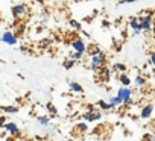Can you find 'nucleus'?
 Wrapping results in <instances>:
<instances>
[{"instance_id":"f257e3e1","label":"nucleus","mask_w":155,"mask_h":141,"mask_svg":"<svg viewBox=\"0 0 155 141\" xmlns=\"http://www.w3.org/2000/svg\"><path fill=\"white\" fill-rule=\"evenodd\" d=\"M104 117V112L102 109H99V106H94V105H88L87 106V111L82 114V120L90 123V121H101Z\"/></svg>"},{"instance_id":"f03ea898","label":"nucleus","mask_w":155,"mask_h":141,"mask_svg":"<svg viewBox=\"0 0 155 141\" xmlns=\"http://www.w3.org/2000/svg\"><path fill=\"white\" fill-rule=\"evenodd\" d=\"M11 14L15 20H21L29 15V5L28 3H17L11 8Z\"/></svg>"},{"instance_id":"7ed1b4c3","label":"nucleus","mask_w":155,"mask_h":141,"mask_svg":"<svg viewBox=\"0 0 155 141\" xmlns=\"http://www.w3.org/2000/svg\"><path fill=\"white\" fill-rule=\"evenodd\" d=\"M104 65H107V55L104 52L91 56V64H90V70H91V72H99Z\"/></svg>"},{"instance_id":"20e7f679","label":"nucleus","mask_w":155,"mask_h":141,"mask_svg":"<svg viewBox=\"0 0 155 141\" xmlns=\"http://www.w3.org/2000/svg\"><path fill=\"white\" fill-rule=\"evenodd\" d=\"M132 90L129 88V87H120L119 90H117V97L120 99V102H122V105H126L131 99H132Z\"/></svg>"},{"instance_id":"39448f33","label":"nucleus","mask_w":155,"mask_h":141,"mask_svg":"<svg viewBox=\"0 0 155 141\" xmlns=\"http://www.w3.org/2000/svg\"><path fill=\"white\" fill-rule=\"evenodd\" d=\"M2 43L3 44H8V46H17L18 44V35L15 32H11V30H5L2 34Z\"/></svg>"},{"instance_id":"423d86ee","label":"nucleus","mask_w":155,"mask_h":141,"mask_svg":"<svg viewBox=\"0 0 155 141\" xmlns=\"http://www.w3.org/2000/svg\"><path fill=\"white\" fill-rule=\"evenodd\" d=\"M128 24H129V29H131V35L132 37H137V35H140L143 32L141 23H140V17H131L129 21H128Z\"/></svg>"},{"instance_id":"0eeeda50","label":"nucleus","mask_w":155,"mask_h":141,"mask_svg":"<svg viewBox=\"0 0 155 141\" xmlns=\"http://www.w3.org/2000/svg\"><path fill=\"white\" fill-rule=\"evenodd\" d=\"M140 23H141V29L143 32H152L153 30V15H143L140 17Z\"/></svg>"},{"instance_id":"6e6552de","label":"nucleus","mask_w":155,"mask_h":141,"mask_svg":"<svg viewBox=\"0 0 155 141\" xmlns=\"http://www.w3.org/2000/svg\"><path fill=\"white\" fill-rule=\"evenodd\" d=\"M70 46H71L73 52H79V53H85V52L88 50L87 44H85V43H84V41H82L81 38H74V40H71Z\"/></svg>"},{"instance_id":"1a4fd4ad","label":"nucleus","mask_w":155,"mask_h":141,"mask_svg":"<svg viewBox=\"0 0 155 141\" xmlns=\"http://www.w3.org/2000/svg\"><path fill=\"white\" fill-rule=\"evenodd\" d=\"M97 76H99L101 82H110V79L113 76V68H110L108 65H104L97 72Z\"/></svg>"},{"instance_id":"9d476101","label":"nucleus","mask_w":155,"mask_h":141,"mask_svg":"<svg viewBox=\"0 0 155 141\" xmlns=\"http://www.w3.org/2000/svg\"><path fill=\"white\" fill-rule=\"evenodd\" d=\"M152 114H153V105L152 103H146L141 108V111H140V118L141 120H149L152 117Z\"/></svg>"},{"instance_id":"9b49d317","label":"nucleus","mask_w":155,"mask_h":141,"mask_svg":"<svg viewBox=\"0 0 155 141\" xmlns=\"http://www.w3.org/2000/svg\"><path fill=\"white\" fill-rule=\"evenodd\" d=\"M3 130H6L11 136H18V135H20V129H18V126H17L15 123H12V121L6 123V126L3 127Z\"/></svg>"},{"instance_id":"f8f14e48","label":"nucleus","mask_w":155,"mask_h":141,"mask_svg":"<svg viewBox=\"0 0 155 141\" xmlns=\"http://www.w3.org/2000/svg\"><path fill=\"white\" fill-rule=\"evenodd\" d=\"M68 87H70V90H71L73 93H76V94H82V93H84L82 85L78 84L76 81H68Z\"/></svg>"},{"instance_id":"ddd939ff","label":"nucleus","mask_w":155,"mask_h":141,"mask_svg":"<svg viewBox=\"0 0 155 141\" xmlns=\"http://www.w3.org/2000/svg\"><path fill=\"white\" fill-rule=\"evenodd\" d=\"M132 82H134V87H135V88H144V87L147 85L146 78H144V76H141V75L135 76V79H134Z\"/></svg>"},{"instance_id":"4468645a","label":"nucleus","mask_w":155,"mask_h":141,"mask_svg":"<svg viewBox=\"0 0 155 141\" xmlns=\"http://www.w3.org/2000/svg\"><path fill=\"white\" fill-rule=\"evenodd\" d=\"M96 105L99 106V109H102V111H105V112L114 111V109L111 108V105L108 103V100H97V103H96Z\"/></svg>"},{"instance_id":"2eb2a0df","label":"nucleus","mask_w":155,"mask_h":141,"mask_svg":"<svg viewBox=\"0 0 155 141\" xmlns=\"http://www.w3.org/2000/svg\"><path fill=\"white\" fill-rule=\"evenodd\" d=\"M37 123L40 126H43V127H47L50 124V117L49 115H38L37 117Z\"/></svg>"},{"instance_id":"dca6fc26","label":"nucleus","mask_w":155,"mask_h":141,"mask_svg":"<svg viewBox=\"0 0 155 141\" xmlns=\"http://www.w3.org/2000/svg\"><path fill=\"white\" fill-rule=\"evenodd\" d=\"M87 130H88V124H87V121H84V123H78L76 126H74V132H78V133H87Z\"/></svg>"},{"instance_id":"f3484780","label":"nucleus","mask_w":155,"mask_h":141,"mask_svg":"<svg viewBox=\"0 0 155 141\" xmlns=\"http://www.w3.org/2000/svg\"><path fill=\"white\" fill-rule=\"evenodd\" d=\"M2 111H3V114H17L18 112V108L15 105H3L2 106Z\"/></svg>"},{"instance_id":"a211bd4d","label":"nucleus","mask_w":155,"mask_h":141,"mask_svg":"<svg viewBox=\"0 0 155 141\" xmlns=\"http://www.w3.org/2000/svg\"><path fill=\"white\" fill-rule=\"evenodd\" d=\"M119 82L122 84V87H129V84H131L132 81L129 79V76H128L126 73H122V75H119Z\"/></svg>"},{"instance_id":"6ab92c4d","label":"nucleus","mask_w":155,"mask_h":141,"mask_svg":"<svg viewBox=\"0 0 155 141\" xmlns=\"http://www.w3.org/2000/svg\"><path fill=\"white\" fill-rule=\"evenodd\" d=\"M108 103L111 105V108H113V109H116V108H119V106L122 105V102H120V99H119L117 96H110Z\"/></svg>"},{"instance_id":"aec40b11","label":"nucleus","mask_w":155,"mask_h":141,"mask_svg":"<svg viewBox=\"0 0 155 141\" xmlns=\"http://www.w3.org/2000/svg\"><path fill=\"white\" fill-rule=\"evenodd\" d=\"M68 26L73 29V30H78V32H81L82 30V24L79 23V21H78V20H68Z\"/></svg>"},{"instance_id":"412c9836","label":"nucleus","mask_w":155,"mask_h":141,"mask_svg":"<svg viewBox=\"0 0 155 141\" xmlns=\"http://www.w3.org/2000/svg\"><path fill=\"white\" fill-rule=\"evenodd\" d=\"M113 72L122 75V73L126 72V65H125V64H114V65H113Z\"/></svg>"},{"instance_id":"4be33fe9","label":"nucleus","mask_w":155,"mask_h":141,"mask_svg":"<svg viewBox=\"0 0 155 141\" xmlns=\"http://www.w3.org/2000/svg\"><path fill=\"white\" fill-rule=\"evenodd\" d=\"M74 59H71V58H68V59H64V62H62V67L65 68V70H70V68H73V65H74Z\"/></svg>"},{"instance_id":"5701e85b","label":"nucleus","mask_w":155,"mask_h":141,"mask_svg":"<svg viewBox=\"0 0 155 141\" xmlns=\"http://www.w3.org/2000/svg\"><path fill=\"white\" fill-rule=\"evenodd\" d=\"M102 50L97 47V46H91V47H88V50H87V53H88V56H94V55H97V53H101Z\"/></svg>"},{"instance_id":"b1692460","label":"nucleus","mask_w":155,"mask_h":141,"mask_svg":"<svg viewBox=\"0 0 155 141\" xmlns=\"http://www.w3.org/2000/svg\"><path fill=\"white\" fill-rule=\"evenodd\" d=\"M70 58H71V59H74V61H82V59H84V53H79V52H73V53L70 55Z\"/></svg>"},{"instance_id":"393cba45","label":"nucleus","mask_w":155,"mask_h":141,"mask_svg":"<svg viewBox=\"0 0 155 141\" xmlns=\"http://www.w3.org/2000/svg\"><path fill=\"white\" fill-rule=\"evenodd\" d=\"M50 44H52V40H43V41H40V49H47V47H50Z\"/></svg>"},{"instance_id":"a878e982","label":"nucleus","mask_w":155,"mask_h":141,"mask_svg":"<svg viewBox=\"0 0 155 141\" xmlns=\"http://www.w3.org/2000/svg\"><path fill=\"white\" fill-rule=\"evenodd\" d=\"M46 108H47V111H49L52 115H55V114H56V108H55L52 103H47V106H46Z\"/></svg>"},{"instance_id":"bb28decb","label":"nucleus","mask_w":155,"mask_h":141,"mask_svg":"<svg viewBox=\"0 0 155 141\" xmlns=\"http://www.w3.org/2000/svg\"><path fill=\"white\" fill-rule=\"evenodd\" d=\"M152 139H153V135L152 133H144L141 136V141H152Z\"/></svg>"},{"instance_id":"cd10ccee","label":"nucleus","mask_w":155,"mask_h":141,"mask_svg":"<svg viewBox=\"0 0 155 141\" xmlns=\"http://www.w3.org/2000/svg\"><path fill=\"white\" fill-rule=\"evenodd\" d=\"M149 62L152 64V67L155 68V52H152L150 55H149Z\"/></svg>"},{"instance_id":"c85d7f7f","label":"nucleus","mask_w":155,"mask_h":141,"mask_svg":"<svg viewBox=\"0 0 155 141\" xmlns=\"http://www.w3.org/2000/svg\"><path fill=\"white\" fill-rule=\"evenodd\" d=\"M135 2H138V0H120L119 3H120V5H122V3L126 5V3H135Z\"/></svg>"},{"instance_id":"c756f323","label":"nucleus","mask_w":155,"mask_h":141,"mask_svg":"<svg viewBox=\"0 0 155 141\" xmlns=\"http://www.w3.org/2000/svg\"><path fill=\"white\" fill-rule=\"evenodd\" d=\"M5 141H17V139H15V138H14V136H9V138H6V139H5Z\"/></svg>"},{"instance_id":"7c9ffc66","label":"nucleus","mask_w":155,"mask_h":141,"mask_svg":"<svg viewBox=\"0 0 155 141\" xmlns=\"http://www.w3.org/2000/svg\"><path fill=\"white\" fill-rule=\"evenodd\" d=\"M152 79H153V84H155V70L152 72Z\"/></svg>"},{"instance_id":"2f4dec72","label":"nucleus","mask_w":155,"mask_h":141,"mask_svg":"<svg viewBox=\"0 0 155 141\" xmlns=\"http://www.w3.org/2000/svg\"><path fill=\"white\" fill-rule=\"evenodd\" d=\"M152 37L155 38V26H153V30H152Z\"/></svg>"},{"instance_id":"473e14b6","label":"nucleus","mask_w":155,"mask_h":141,"mask_svg":"<svg viewBox=\"0 0 155 141\" xmlns=\"http://www.w3.org/2000/svg\"><path fill=\"white\" fill-rule=\"evenodd\" d=\"M152 141H155V136H153V139H152Z\"/></svg>"}]
</instances>
